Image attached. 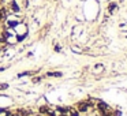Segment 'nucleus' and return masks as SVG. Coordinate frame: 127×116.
Masks as SVG:
<instances>
[{"label": "nucleus", "mask_w": 127, "mask_h": 116, "mask_svg": "<svg viewBox=\"0 0 127 116\" xmlns=\"http://www.w3.org/2000/svg\"><path fill=\"white\" fill-rule=\"evenodd\" d=\"M58 116H68V115H58Z\"/></svg>", "instance_id": "a211bd4d"}, {"label": "nucleus", "mask_w": 127, "mask_h": 116, "mask_svg": "<svg viewBox=\"0 0 127 116\" xmlns=\"http://www.w3.org/2000/svg\"><path fill=\"white\" fill-rule=\"evenodd\" d=\"M51 108H52V107H51L48 102H45V104H40L38 108H37V113H38V115H41V116H45L48 112H49Z\"/></svg>", "instance_id": "423d86ee"}, {"label": "nucleus", "mask_w": 127, "mask_h": 116, "mask_svg": "<svg viewBox=\"0 0 127 116\" xmlns=\"http://www.w3.org/2000/svg\"><path fill=\"white\" fill-rule=\"evenodd\" d=\"M29 6H30V1H29V0H23V1H22V7H23V8H29Z\"/></svg>", "instance_id": "2eb2a0df"}, {"label": "nucleus", "mask_w": 127, "mask_h": 116, "mask_svg": "<svg viewBox=\"0 0 127 116\" xmlns=\"http://www.w3.org/2000/svg\"><path fill=\"white\" fill-rule=\"evenodd\" d=\"M104 71V64L102 63H97L93 66V72H102Z\"/></svg>", "instance_id": "1a4fd4ad"}, {"label": "nucleus", "mask_w": 127, "mask_h": 116, "mask_svg": "<svg viewBox=\"0 0 127 116\" xmlns=\"http://www.w3.org/2000/svg\"><path fill=\"white\" fill-rule=\"evenodd\" d=\"M8 8H10V11L12 12V14H21V11H22V8H21V6L18 4V1H15V0H11L10 1V4H8Z\"/></svg>", "instance_id": "39448f33"}, {"label": "nucleus", "mask_w": 127, "mask_h": 116, "mask_svg": "<svg viewBox=\"0 0 127 116\" xmlns=\"http://www.w3.org/2000/svg\"><path fill=\"white\" fill-rule=\"evenodd\" d=\"M45 79L44 75H33V77H30V83H33V85H40V83H42V81Z\"/></svg>", "instance_id": "6e6552de"}, {"label": "nucleus", "mask_w": 127, "mask_h": 116, "mask_svg": "<svg viewBox=\"0 0 127 116\" xmlns=\"http://www.w3.org/2000/svg\"><path fill=\"white\" fill-rule=\"evenodd\" d=\"M7 67H8V66H0V72L6 71V70H7Z\"/></svg>", "instance_id": "dca6fc26"}, {"label": "nucleus", "mask_w": 127, "mask_h": 116, "mask_svg": "<svg viewBox=\"0 0 127 116\" xmlns=\"http://www.w3.org/2000/svg\"><path fill=\"white\" fill-rule=\"evenodd\" d=\"M44 77L45 78H63L64 77V72H62V71H47L44 74Z\"/></svg>", "instance_id": "0eeeda50"}, {"label": "nucleus", "mask_w": 127, "mask_h": 116, "mask_svg": "<svg viewBox=\"0 0 127 116\" xmlns=\"http://www.w3.org/2000/svg\"><path fill=\"white\" fill-rule=\"evenodd\" d=\"M1 53H3V52H1V49H0V55H1Z\"/></svg>", "instance_id": "6ab92c4d"}, {"label": "nucleus", "mask_w": 127, "mask_h": 116, "mask_svg": "<svg viewBox=\"0 0 127 116\" xmlns=\"http://www.w3.org/2000/svg\"><path fill=\"white\" fill-rule=\"evenodd\" d=\"M74 108L82 116H89L92 113V111H93L90 107H89L88 102H86V100H79V101H77V102H75V105H74Z\"/></svg>", "instance_id": "f257e3e1"}, {"label": "nucleus", "mask_w": 127, "mask_h": 116, "mask_svg": "<svg viewBox=\"0 0 127 116\" xmlns=\"http://www.w3.org/2000/svg\"><path fill=\"white\" fill-rule=\"evenodd\" d=\"M71 51L74 53H83V48H79V47H77V45H72Z\"/></svg>", "instance_id": "4468645a"}, {"label": "nucleus", "mask_w": 127, "mask_h": 116, "mask_svg": "<svg viewBox=\"0 0 127 116\" xmlns=\"http://www.w3.org/2000/svg\"><path fill=\"white\" fill-rule=\"evenodd\" d=\"M33 55H34L33 52H28V53H26V58H28V59H30V58H32V56H33Z\"/></svg>", "instance_id": "f3484780"}, {"label": "nucleus", "mask_w": 127, "mask_h": 116, "mask_svg": "<svg viewBox=\"0 0 127 116\" xmlns=\"http://www.w3.org/2000/svg\"><path fill=\"white\" fill-rule=\"evenodd\" d=\"M71 107H72V105H55L53 109L58 112V115H68Z\"/></svg>", "instance_id": "7ed1b4c3"}, {"label": "nucleus", "mask_w": 127, "mask_h": 116, "mask_svg": "<svg viewBox=\"0 0 127 116\" xmlns=\"http://www.w3.org/2000/svg\"><path fill=\"white\" fill-rule=\"evenodd\" d=\"M53 52L55 53H62L63 52V47H62L60 44H55L53 45Z\"/></svg>", "instance_id": "ddd939ff"}, {"label": "nucleus", "mask_w": 127, "mask_h": 116, "mask_svg": "<svg viewBox=\"0 0 127 116\" xmlns=\"http://www.w3.org/2000/svg\"><path fill=\"white\" fill-rule=\"evenodd\" d=\"M112 116H123V111L120 108H112Z\"/></svg>", "instance_id": "9b49d317"}, {"label": "nucleus", "mask_w": 127, "mask_h": 116, "mask_svg": "<svg viewBox=\"0 0 127 116\" xmlns=\"http://www.w3.org/2000/svg\"><path fill=\"white\" fill-rule=\"evenodd\" d=\"M118 10H119V3L118 1H115V0H109L108 4H107V15L108 17L113 15Z\"/></svg>", "instance_id": "f03ea898"}, {"label": "nucleus", "mask_w": 127, "mask_h": 116, "mask_svg": "<svg viewBox=\"0 0 127 116\" xmlns=\"http://www.w3.org/2000/svg\"><path fill=\"white\" fill-rule=\"evenodd\" d=\"M40 70H26V71H22V72H18L17 74V78L18 79H22L25 77H33V75L38 74Z\"/></svg>", "instance_id": "20e7f679"}, {"label": "nucleus", "mask_w": 127, "mask_h": 116, "mask_svg": "<svg viewBox=\"0 0 127 116\" xmlns=\"http://www.w3.org/2000/svg\"><path fill=\"white\" fill-rule=\"evenodd\" d=\"M68 116H82V115H81V113H79V112H78V111L74 108V105H72L71 109H70V112H68Z\"/></svg>", "instance_id": "f8f14e48"}, {"label": "nucleus", "mask_w": 127, "mask_h": 116, "mask_svg": "<svg viewBox=\"0 0 127 116\" xmlns=\"http://www.w3.org/2000/svg\"><path fill=\"white\" fill-rule=\"evenodd\" d=\"M8 89H10V83H7V82H1V83H0V91H1V93L7 91Z\"/></svg>", "instance_id": "9d476101"}]
</instances>
